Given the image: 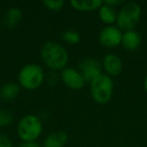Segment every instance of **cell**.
<instances>
[{
  "label": "cell",
  "mask_w": 147,
  "mask_h": 147,
  "mask_svg": "<svg viewBox=\"0 0 147 147\" xmlns=\"http://www.w3.org/2000/svg\"><path fill=\"white\" fill-rule=\"evenodd\" d=\"M43 65L51 71H61L67 67L69 55L67 49L57 41L49 40L42 45L39 51Z\"/></svg>",
  "instance_id": "1"
},
{
  "label": "cell",
  "mask_w": 147,
  "mask_h": 147,
  "mask_svg": "<svg viewBox=\"0 0 147 147\" xmlns=\"http://www.w3.org/2000/svg\"><path fill=\"white\" fill-rule=\"evenodd\" d=\"M45 81V74L41 65L34 63H26L18 71L17 84L26 91H34L40 88Z\"/></svg>",
  "instance_id": "2"
},
{
  "label": "cell",
  "mask_w": 147,
  "mask_h": 147,
  "mask_svg": "<svg viewBox=\"0 0 147 147\" xmlns=\"http://www.w3.org/2000/svg\"><path fill=\"white\" fill-rule=\"evenodd\" d=\"M42 131V121L37 115L27 114L17 123L16 134L22 142H36Z\"/></svg>",
  "instance_id": "3"
},
{
  "label": "cell",
  "mask_w": 147,
  "mask_h": 147,
  "mask_svg": "<svg viewBox=\"0 0 147 147\" xmlns=\"http://www.w3.org/2000/svg\"><path fill=\"white\" fill-rule=\"evenodd\" d=\"M142 8L136 2H124L117 11L116 25L124 32L128 30H135L140 22Z\"/></svg>",
  "instance_id": "4"
},
{
  "label": "cell",
  "mask_w": 147,
  "mask_h": 147,
  "mask_svg": "<svg viewBox=\"0 0 147 147\" xmlns=\"http://www.w3.org/2000/svg\"><path fill=\"white\" fill-rule=\"evenodd\" d=\"M114 93L113 78L103 73L90 83V94L95 103L106 105L110 102Z\"/></svg>",
  "instance_id": "5"
},
{
  "label": "cell",
  "mask_w": 147,
  "mask_h": 147,
  "mask_svg": "<svg viewBox=\"0 0 147 147\" xmlns=\"http://www.w3.org/2000/svg\"><path fill=\"white\" fill-rule=\"evenodd\" d=\"M122 35L123 31L117 25H106L99 32L98 40L106 49H113L121 45Z\"/></svg>",
  "instance_id": "6"
},
{
  "label": "cell",
  "mask_w": 147,
  "mask_h": 147,
  "mask_svg": "<svg viewBox=\"0 0 147 147\" xmlns=\"http://www.w3.org/2000/svg\"><path fill=\"white\" fill-rule=\"evenodd\" d=\"M78 69L82 74L87 84H90L93 80L103 74L102 63L94 57H86L82 59L78 65Z\"/></svg>",
  "instance_id": "7"
},
{
  "label": "cell",
  "mask_w": 147,
  "mask_h": 147,
  "mask_svg": "<svg viewBox=\"0 0 147 147\" xmlns=\"http://www.w3.org/2000/svg\"><path fill=\"white\" fill-rule=\"evenodd\" d=\"M61 82L73 91H80L86 86V81L78 69L67 67L59 73Z\"/></svg>",
  "instance_id": "8"
},
{
  "label": "cell",
  "mask_w": 147,
  "mask_h": 147,
  "mask_svg": "<svg viewBox=\"0 0 147 147\" xmlns=\"http://www.w3.org/2000/svg\"><path fill=\"white\" fill-rule=\"evenodd\" d=\"M101 63H102L103 73L111 78L118 77L123 71V61L117 53H107L104 55Z\"/></svg>",
  "instance_id": "9"
},
{
  "label": "cell",
  "mask_w": 147,
  "mask_h": 147,
  "mask_svg": "<svg viewBox=\"0 0 147 147\" xmlns=\"http://www.w3.org/2000/svg\"><path fill=\"white\" fill-rule=\"evenodd\" d=\"M142 42L141 35L139 34L138 31L135 30H128L124 31L122 35V41L121 45L127 51H135L139 49Z\"/></svg>",
  "instance_id": "10"
},
{
  "label": "cell",
  "mask_w": 147,
  "mask_h": 147,
  "mask_svg": "<svg viewBox=\"0 0 147 147\" xmlns=\"http://www.w3.org/2000/svg\"><path fill=\"white\" fill-rule=\"evenodd\" d=\"M67 134L63 130H57L47 135L42 142V147H65L67 143Z\"/></svg>",
  "instance_id": "11"
},
{
  "label": "cell",
  "mask_w": 147,
  "mask_h": 147,
  "mask_svg": "<svg viewBox=\"0 0 147 147\" xmlns=\"http://www.w3.org/2000/svg\"><path fill=\"white\" fill-rule=\"evenodd\" d=\"M101 0H71L69 5L73 9L81 12H92L99 10L102 6Z\"/></svg>",
  "instance_id": "12"
},
{
  "label": "cell",
  "mask_w": 147,
  "mask_h": 147,
  "mask_svg": "<svg viewBox=\"0 0 147 147\" xmlns=\"http://www.w3.org/2000/svg\"><path fill=\"white\" fill-rule=\"evenodd\" d=\"M22 20V11L18 7H10L3 17V25L9 29L15 28Z\"/></svg>",
  "instance_id": "13"
},
{
  "label": "cell",
  "mask_w": 147,
  "mask_h": 147,
  "mask_svg": "<svg viewBox=\"0 0 147 147\" xmlns=\"http://www.w3.org/2000/svg\"><path fill=\"white\" fill-rule=\"evenodd\" d=\"M20 92V87L17 83L8 82L5 83L0 88V98L5 102H11L15 100Z\"/></svg>",
  "instance_id": "14"
},
{
  "label": "cell",
  "mask_w": 147,
  "mask_h": 147,
  "mask_svg": "<svg viewBox=\"0 0 147 147\" xmlns=\"http://www.w3.org/2000/svg\"><path fill=\"white\" fill-rule=\"evenodd\" d=\"M98 15L100 20L106 25H114L117 19V11L115 8L106 5L103 2L102 6L98 10Z\"/></svg>",
  "instance_id": "15"
},
{
  "label": "cell",
  "mask_w": 147,
  "mask_h": 147,
  "mask_svg": "<svg viewBox=\"0 0 147 147\" xmlns=\"http://www.w3.org/2000/svg\"><path fill=\"white\" fill-rule=\"evenodd\" d=\"M61 38L65 42H67V45H78L81 41V35L77 30L74 29H67V30L63 31L61 34Z\"/></svg>",
  "instance_id": "16"
},
{
  "label": "cell",
  "mask_w": 147,
  "mask_h": 147,
  "mask_svg": "<svg viewBox=\"0 0 147 147\" xmlns=\"http://www.w3.org/2000/svg\"><path fill=\"white\" fill-rule=\"evenodd\" d=\"M14 117L11 111L4 108H0V128H4L12 124Z\"/></svg>",
  "instance_id": "17"
},
{
  "label": "cell",
  "mask_w": 147,
  "mask_h": 147,
  "mask_svg": "<svg viewBox=\"0 0 147 147\" xmlns=\"http://www.w3.org/2000/svg\"><path fill=\"white\" fill-rule=\"evenodd\" d=\"M42 5L51 11H61L65 7V2L63 0H45Z\"/></svg>",
  "instance_id": "18"
},
{
  "label": "cell",
  "mask_w": 147,
  "mask_h": 147,
  "mask_svg": "<svg viewBox=\"0 0 147 147\" xmlns=\"http://www.w3.org/2000/svg\"><path fill=\"white\" fill-rule=\"evenodd\" d=\"M45 80L47 81V84L49 86H55L59 84V81H61V79H59V75H57V71H51L49 76L45 77Z\"/></svg>",
  "instance_id": "19"
},
{
  "label": "cell",
  "mask_w": 147,
  "mask_h": 147,
  "mask_svg": "<svg viewBox=\"0 0 147 147\" xmlns=\"http://www.w3.org/2000/svg\"><path fill=\"white\" fill-rule=\"evenodd\" d=\"M0 147H14L12 141L5 134L0 133Z\"/></svg>",
  "instance_id": "20"
},
{
  "label": "cell",
  "mask_w": 147,
  "mask_h": 147,
  "mask_svg": "<svg viewBox=\"0 0 147 147\" xmlns=\"http://www.w3.org/2000/svg\"><path fill=\"white\" fill-rule=\"evenodd\" d=\"M106 5L112 7V8L116 9L117 7H121L123 5V1H120V0H106V1H103Z\"/></svg>",
  "instance_id": "21"
},
{
  "label": "cell",
  "mask_w": 147,
  "mask_h": 147,
  "mask_svg": "<svg viewBox=\"0 0 147 147\" xmlns=\"http://www.w3.org/2000/svg\"><path fill=\"white\" fill-rule=\"evenodd\" d=\"M17 147H41L38 142H21Z\"/></svg>",
  "instance_id": "22"
},
{
  "label": "cell",
  "mask_w": 147,
  "mask_h": 147,
  "mask_svg": "<svg viewBox=\"0 0 147 147\" xmlns=\"http://www.w3.org/2000/svg\"><path fill=\"white\" fill-rule=\"evenodd\" d=\"M143 88H144L145 93H146V94H147V75H146V76H145L144 82H143Z\"/></svg>",
  "instance_id": "23"
},
{
  "label": "cell",
  "mask_w": 147,
  "mask_h": 147,
  "mask_svg": "<svg viewBox=\"0 0 147 147\" xmlns=\"http://www.w3.org/2000/svg\"><path fill=\"white\" fill-rule=\"evenodd\" d=\"M122 147H128V146H122Z\"/></svg>",
  "instance_id": "24"
}]
</instances>
